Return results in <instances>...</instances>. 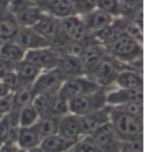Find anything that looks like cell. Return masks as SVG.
Listing matches in <instances>:
<instances>
[{"label": "cell", "instance_id": "obj_21", "mask_svg": "<svg viewBox=\"0 0 144 152\" xmlns=\"http://www.w3.org/2000/svg\"><path fill=\"white\" fill-rule=\"evenodd\" d=\"M13 71L17 74L24 85L33 84V82L36 80V78L42 72L37 66H35L33 63H31L25 58L14 63Z\"/></svg>", "mask_w": 144, "mask_h": 152}, {"label": "cell", "instance_id": "obj_32", "mask_svg": "<svg viewBox=\"0 0 144 152\" xmlns=\"http://www.w3.org/2000/svg\"><path fill=\"white\" fill-rule=\"evenodd\" d=\"M97 8L108 13L114 18L121 16L119 0H99L97 3Z\"/></svg>", "mask_w": 144, "mask_h": 152}, {"label": "cell", "instance_id": "obj_14", "mask_svg": "<svg viewBox=\"0 0 144 152\" xmlns=\"http://www.w3.org/2000/svg\"><path fill=\"white\" fill-rule=\"evenodd\" d=\"M44 13L61 19L76 14L72 0H42L38 4Z\"/></svg>", "mask_w": 144, "mask_h": 152}, {"label": "cell", "instance_id": "obj_15", "mask_svg": "<svg viewBox=\"0 0 144 152\" xmlns=\"http://www.w3.org/2000/svg\"><path fill=\"white\" fill-rule=\"evenodd\" d=\"M143 102V89H118L106 92L107 105L115 107L129 102Z\"/></svg>", "mask_w": 144, "mask_h": 152}, {"label": "cell", "instance_id": "obj_16", "mask_svg": "<svg viewBox=\"0 0 144 152\" xmlns=\"http://www.w3.org/2000/svg\"><path fill=\"white\" fill-rule=\"evenodd\" d=\"M56 68L65 80L85 75V70L80 58L71 54H62Z\"/></svg>", "mask_w": 144, "mask_h": 152}, {"label": "cell", "instance_id": "obj_11", "mask_svg": "<svg viewBox=\"0 0 144 152\" xmlns=\"http://www.w3.org/2000/svg\"><path fill=\"white\" fill-rule=\"evenodd\" d=\"M110 112H111V107L107 105L102 109L79 117L84 135L91 134L99 127L110 123Z\"/></svg>", "mask_w": 144, "mask_h": 152}, {"label": "cell", "instance_id": "obj_10", "mask_svg": "<svg viewBox=\"0 0 144 152\" xmlns=\"http://www.w3.org/2000/svg\"><path fill=\"white\" fill-rule=\"evenodd\" d=\"M89 136L105 152H118L119 140L116 137L111 123L104 124L89 134Z\"/></svg>", "mask_w": 144, "mask_h": 152}, {"label": "cell", "instance_id": "obj_42", "mask_svg": "<svg viewBox=\"0 0 144 152\" xmlns=\"http://www.w3.org/2000/svg\"><path fill=\"white\" fill-rule=\"evenodd\" d=\"M32 1H33V2H35L36 4H39V3H41V2L42 1V0H32Z\"/></svg>", "mask_w": 144, "mask_h": 152}, {"label": "cell", "instance_id": "obj_38", "mask_svg": "<svg viewBox=\"0 0 144 152\" xmlns=\"http://www.w3.org/2000/svg\"><path fill=\"white\" fill-rule=\"evenodd\" d=\"M13 65L14 64H12V63H9L7 61L0 59V80H1L3 76L7 73V72L13 69Z\"/></svg>", "mask_w": 144, "mask_h": 152}, {"label": "cell", "instance_id": "obj_27", "mask_svg": "<svg viewBox=\"0 0 144 152\" xmlns=\"http://www.w3.org/2000/svg\"><path fill=\"white\" fill-rule=\"evenodd\" d=\"M68 101L58 95V93L53 94L50 97L48 107L47 110V114L44 117L47 115H51V117H58L61 118L66 114H68Z\"/></svg>", "mask_w": 144, "mask_h": 152}, {"label": "cell", "instance_id": "obj_37", "mask_svg": "<svg viewBox=\"0 0 144 152\" xmlns=\"http://www.w3.org/2000/svg\"><path fill=\"white\" fill-rule=\"evenodd\" d=\"M12 110V93L0 98V115H6Z\"/></svg>", "mask_w": 144, "mask_h": 152}, {"label": "cell", "instance_id": "obj_4", "mask_svg": "<svg viewBox=\"0 0 144 152\" xmlns=\"http://www.w3.org/2000/svg\"><path fill=\"white\" fill-rule=\"evenodd\" d=\"M32 28L48 42L50 47L59 48L66 44L61 32L59 19L42 12V16Z\"/></svg>", "mask_w": 144, "mask_h": 152}, {"label": "cell", "instance_id": "obj_1", "mask_svg": "<svg viewBox=\"0 0 144 152\" xmlns=\"http://www.w3.org/2000/svg\"><path fill=\"white\" fill-rule=\"evenodd\" d=\"M111 107V106H110ZM110 123L118 140L142 138L143 118L135 117L111 107Z\"/></svg>", "mask_w": 144, "mask_h": 152}, {"label": "cell", "instance_id": "obj_20", "mask_svg": "<svg viewBox=\"0 0 144 152\" xmlns=\"http://www.w3.org/2000/svg\"><path fill=\"white\" fill-rule=\"evenodd\" d=\"M42 140V137L34 126L29 127H20L16 144L20 149L26 151L39 146Z\"/></svg>", "mask_w": 144, "mask_h": 152}, {"label": "cell", "instance_id": "obj_22", "mask_svg": "<svg viewBox=\"0 0 144 152\" xmlns=\"http://www.w3.org/2000/svg\"><path fill=\"white\" fill-rule=\"evenodd\" d=\"M75 142L61 136L58 133L42 138L39 144L45 152H65L71 149Z\"/></svg>", "mask_w": 144, "mask_h": 152}, {"label": "cell", "instance_id": "obj_26", "mask_svg": "<svg viewBox=\"0 0 144 152\" xmlns=\"http://www.w3.org/2000/svg\"><path fill=\"white\" fill-rule=\"evenodd\" d=\"M91 34L93 35L95 39L100 45H106L110 44V42H112L113 41H115L122 33L121 31V29H119V27L118 26V24L115 22V20H113L112 24H110L109 26L99 30V31L91 33Z\"/></svg>", "mask_w": 144, "mask_h": 152}, {"label": "cell", "instance_id": "obj_34", "mask_svg": "<svg viewBox=\"0 0 144 152\" xmlns=\"http://www.w3.org/2000/svg\"><path fill=\"white\" fill-rule=\"evenodd\" d=\"M0 81L7 87V89L10 91L11 93H14L15 91L20 89L21 87L25 86V85L21 82L20 78L18 77L17 74L13 71V69L7 72V73L3 76V78Z\"/></svg>", "mask_w": 144, "mask_h": 152}, {"label": "cell", "instance_id": "obj_5", "mask_svg": "<svg viewBox=\"0 0 144 152\" xmlns=\"http://www.w3.org/2000/svg\"><path fill=\"white\" fill-rule=\"evenodd\" d=\"M106 89L79 96L68 101V112L78 117H82L107 106Z\"/></svg>", "mask_w": 144, "mask_h": 152}, {"label": "cell", "instance_id": "obj_25", "mask_svg": "<svg viewBox=\"0 0 144 152\" xmlns=\"http://www.w3.org/2000/svg\"><path fill=\"white\" fill-rule=\"evenodd\" d=\"M59 121H60V118L47 115V117L39 118L38 121L34 124V126L39 132L42 137L45 138L47 136L57 133L58 126H59Z\"/></svg>", "mask_w": 144, "mask_h": 152}, {"label": "cell", "instance_id": "obj_12", "mask_svg": "<svg viewBox=\"0 0 144 152\" xmlns=\"http://www.w3.org/2000/svg\"><path fill=\"white\" fill-rule=\"evenodd\" d=\"M14 41L26 51L50 45L47 39L38 34L32 27H20Z\"/></svg>", "mask_w": 144, "mask_h": 152}, {"label": "cell", "instance_id": "obj_28", "mask_svg": "<svg viewBox=\"0 0 144 152\" xmlns=\"http://www.w3.org/2000/svg\"><path fill=\"white\" fill-rule=\"evenodd\" d=\"M115 22L118 24L122 34H125L129 37L133 38L134 39L138 41L139 42L142 44L143 41V34H142V29L139 28L138 26L135 25L133 22H131L130 20L124 18L121 16L114 18Z\"/></svg>", "mask_w": 144, "mask_h": 152}, {"label": "cell", "instance_id": "obj_44", "mask_svg": "<svg viewBox=\"0 0 144 152\" xmlns=\"http://www.w3.org/2000/svg\"><path fill=\"white\" fill-rule=\"evenodd\" d=\"M1 145H2V144H1V143H0V147H1Z\"/></svg>", "mask_w": 144, "mask_h": 152}, {"label": "cell", "instance_id": "obj_39", "mask_svg": "<svg viewBox=\"0 0 144 152\" xmlns=\"http://www.w3.org/2000/svg\"><path fill=\"white\" fill-rule=\"evenodd\" d=\"M99 0H84V4L86 6L88 12L92 10V9L96 8L97 7V3Z\"/></svg>", "mask_w": 144, "mask_h": 152}, {"label": "cell", "instance_id": "obj_7", "mask_svg": "<svg viewBox=\"0 0 144 152\" xmlns=\"http://www.w3.org/2000/svg\"><path fill=\"white\" fill-rule=\"evenodd\" d=\"M61 56L62 53L57 48L48 45V47L27 50L24 58L33 63L41 71H45L56 68Z\"/></svg>", "mask_w": 144, "mask_h": 152}, {"label": "cell", "instance_id": "obj_40", "mask_svg": "<svg viewBox=\"0 0 144 152\" xmlns=\"http://www.w3.org/2000/svg\"><path fill=\"white\" fill-rule=\"evenodd\" d=\"M9 93H11V92L7 89V87H6L5 85L3 84L1 81H0V98H2V97L8 95Z\"/></svg>", "mask_w": 144, "mask_h": 152}, {"label": "cell", "instance_id": "obj_6", "mask_svg": "<svg viewBox=\"0 0 144 152\" xmlns=\"http://www.w3.org/2000/svg\"><path fill=\"white\" fill-rule=\"evenodd\" d=\"M101 89H104V88L101 87L96 82L91 80L86 75H83L66 79L61 85L60 89L58 91V95L61 98L69 101L76 97L97 92Z\"/></svg>", "mask_w": 144, "mask_h": 152}, {"label": "cell", "instance_id": "obj_45", "mask_svg": "<svg viewBox=\"0 0 144 152\" xmlns=\"http://www.w3.org/2000/svg\"><path fill=\"white\" fill-rule=\"evenodd\" d=\"M1 117H2V115H0V118H1Z\"/></svg>", "mask_w": 144, "mask_h": 152}, {"label": "cell", "instance_id": "obj_29", "mask_svg": "<svg viewBox=\"0 0 144 152\" xmlns=\"http://www.w3.org/2000/svg\"><path fill=\"white\" fill-rule=\"evenodd\" d=\"M39 118V115L35 107L30 104L19 111V124L20 127L33 126Z\"/></svg>", "mask_w": 144, "mask_h": 152}, {"label": "cell", "instance_id": "obj_24", "mask_svg": "<svg viewBox=\"0 0 144 152\" xmlns=\"http://www.w3.org/2000/svg\"><path fill=\"white\" fill-rule=\"evenodd\" d=\"M34 97L35 95L32 89V84L21 87L12 93V110L20 111L24 107L32 104Z\"/></svg>", "mask_w": 144, "mask_h": 152}, {"label": "cell", "instance_id": "obj_43", "mask_svg": "<svg viewBox=\"0 0 144 152\" xmlns=\"http://www.w3.org/2000/svg\"><path fill=\"white\" fill-rule=\"evenodd\" d=\"M65 152H74V151H73V149H72V148H71V149L67 150V151H65Z\"/></svg>", "mask_w": 144, "mask_h": 152}, {"label": "cell", "instance_id": "obj_31", "mask_svg": "<svg viewBox=\"0 0 144 152\" xmlns=\"http://www.w3.org/2000/svg\"><path fill=\"white\" fill-rule=\"evenodd\" d=\"M121 16L126 19L132 16L140 9H143L142 0H119Z\"/></svg>", "mask_w": 144, "mask_h": 152}, {"label": "cell", "instance_id": "obj_46", "mask_svg": "<svg viewBox=\"0 0 144 152\" xmlns=\"http://www.w3.org/2000/svg\"></svg>", "mask_w": 144, "mask_h": 152}, {"label": "cell", "instance_id": "obj_9", "mask_svg": "<svg viewBox=\"0 0 144 152\" xmlns=\"http://www.w3.org/2000/svg\"><path fill=\"white\" fill-rule=\"evenodd\" d=\"M59 23L62 35L67 42L82 41L91 34L79 15H71L61 18L59 19Z\"/></svg>", "mask_w": 144, "mask_h": 152}, {"label": "cell", "instance_id": "obj_30", "mask_svg": "<svg viewBox=\"0 0 144 152\" xmlns=\"http://www.w3.org/2000/svg\"><path fill=\"white\" fill-rule=\"evenodd\" d=\"M74 152H105L95 143L89 135H84L77 140L72 146Z\"/></svg>", "mask_w": 144, "mask_h": 152}, {"label": "cell", "instance_id": "obj_41", "mask_svg": "<svg viewBox=\"0 0 144 152\" xmlns=\"http://www.w3.org/2000/svg\"><path fill=\"white\" fill-rule=\"evenodd\" d=\"M25 152H45L41 146H37V147H34L32 149H29V150H26Z\"/></svg>", "mask_w": 144, "mask_h": 152}, {"label": "cell", "instance_id": "obj_18", "mask_svg": "<svg viewBox=\"0 0 144 152\" xmlns=\"http://www.w3.org/2000/svg\"><path fill=\"white\" fill-rule=\"evenodd\" d=\"M107 54L108 53L105 47L100 44L89 45L88 48H85L78 56L84 67L85 75H87Z\"/></svg>", "mask_w": 144, "mask_h": 152}, {"label": "cell", "instance_id": "obj_35", "mask_svg": "<svg viewBox=\"0 0 144 152\" xmlns=\"http://www.w3.org/2000/svg\"><path fill=\"white\" fill-rule=\"evenodd\" d=\"M118 152H143L142 138L119 140Z\"/></svg>", "mask_w": 144, "mask_h": 152}, {"label": "cell", "instance_id": "obj_19", "mask_svg": "<svg viewBox=\"0 0 144 152\" xmlns=\"http://www.w3.org/2000/svg\"><path fill=\"white\" fill-rule=\"evenodd\" d=\"M118 88L125 89H143L142 73L130 67H124L119 70L115 79Z\"/></svg>", "mask_w": 144, "mask_h": 152}, {"label": "cell", "instance_id": "obj_8", "mask_svg": "<svg viewBox=\"0 0 144 152\" xmlns=\"http://www.w3.org/2000/svg\"><path fill=\"white\" fill-rule=\"evenodd\" d=\"M65 79L57 68L42 71L32 84L34 95L41 93H58Z\"/></svg>", "mask_w": 144, "mask_h": 152}, {"label": "cell", "instance_id": "obj_13", "mask_svg": "<svg viewBox=\"0 0 144 152\" xmlns=\"http://www.w3.org/2000/svg\"><path fill=\"white\" fill-rule=\"evenodd\" d=\"M57 133L73 142H76L83 137L84 132L78 115L68 113L61 117Z\"/></svg>", "mask_w": 144, "mask_h": 152}, {"label": "cell", "instance_id": "obj_33", "mask_svg": "<svg viewBox=\"0 0 144 152\" xmlns=\"http://www.w3.org/2000/svg\"><path fill=\"white\" fill-rule=\"evenodd\" d=\"M112 108H114L119 112H122V113L143 118V102H129L122 105L115 106V107Z\"/></svg>", "mask_w": 144, "mask_h": 152}, {"label": "cell", "instance_id": "obj_3", "mask_svg": "<svg viewBox=\"0 0 144 152\" xmlns=\"http://www.w3.org/2000/svg\"><path fill=\"white\" fill-rule=\"evenodd\" d=\"M124 67H127V65L116 60L108 53L86 76L106 89L114 83L119 70Z\"/></svg>", "mask_w": 144, "mask_h": 152}, {"label": "cell", "instance_id": "obj_23", "mask_svg": "<svg viewBox=\"0 0 144 152\" xmlns=\"http://www.w3.org/2000/svg\"><path fill=\"white\" fill-rule=\"evenodd\" d=\"M26 50L21 48L15 41L2 44L0 47V59L9 63H16L24 59Z\"/></svg>", "mask_w": 144, "mask_h": 152}, {"label": "cell", "instance_id": "obj_36", "mask_svg": "<svg viewBox=\"0 0 144 152\" xmlns=\"http://www.w3.org/2000/svg\"><path fill=\"white\" fill-rule=\"evenodd\" d=\"M9 130H10V124H9L7 114L3 115L0 118V143H6L8 140Z\"/></svg>", "mask_w": 144, "mask_h": 152}, {"label": "cell", "instance_id": "obj_2", "mask_svg": "<svg viewBox=\"0 0 144 152\" xmlns=\"http://www.w3.org/2000/svg\"><path fill=\"white\" fill-rule=\"evenodd\" d=\"M104 47L110 56L127 66L142 59V44L125 34H121Z\"/></svg>", "mask_w": 144, "mask_h": 152}, {"label": "cell", "instance_id": "obj_17", "mask_svg": "<svg viewBox=\"0 0 144 152\" xmlns=\"http://www.w3.org/2000/svg\"><path fill=\"white\" fill-rule=\"evenodd\" d=\"M80 17L90 33H94L105 28L110 24H112L113 20H114V17H112L111 15H109L106 12L100 10L97 7L87 12L86 14L81 15Z\"/></svg>", "mask_w": 144, "mask_h": 152}]
</instances>
